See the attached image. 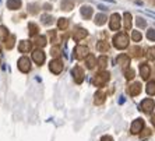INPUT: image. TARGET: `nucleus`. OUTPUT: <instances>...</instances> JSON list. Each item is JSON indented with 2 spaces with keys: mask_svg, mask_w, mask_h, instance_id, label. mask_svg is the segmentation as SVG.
I'll list each match as a JSON object with an SVG mask.
<instances>
[{
  "mask_svg": "<svg viewBox=\"0 0 155 141\" xmlns=\"http://www.w3.org/2000/svg\"><path fill=\"white\" fill-rule=\"evenodd\" d=\"M113 45L117 49H124V48L129 46V36L124 32H119L117 35H115L113 38Z\"/></svg>",
  "mask_w": 155,
  "mask_h": 141,
  "instance_id": "f257e3e1",
  "label": "nucleus"
},
{
  "mask_svg": "<svg viewBox=\"0 0 155 141\" xmlns=\"http://www.w3.org/2000/svg\"><path fill=\"white\" fill-rule=\"evenodd\" d=\"M154 108H155V102L152 101L151 98H147V99H144L140 103V109L145 113H151L154 110Z\"/></svg>",
  "mask_w": 155,
  "mask_h": 141,
  "instance_id": "f03ea898",
  "label": "nucleus"
},
{
  "mask_svg": "<svg viewBox=\"0 0 155 141\" xmlns=\"http://www.w3.org/2000/svg\"><path fill=\"white\" fill-rule=\"evenodd\" d=\"M108 81H109V73H106V71H102V73H99V74H97L94 78V84L98 85V87L105 85Z\"/></svg>",
  "mask_w": 155,
  "mask_h": 141,
  "instance_id": "7ed1b4c3",
  "label": "nucleus"
},
{
  "mask_svg": "<svg viewBox=\"0 0 155 141\" xmlns=\"http://www.w3.org/2000/svg\"><path fill=\"white\" fill-rule=\"evenodd\" d=\"M18 69L22 73H28L31 70V63H29L28 57H21L18 60Z\"/></svg>",
  "mask_w": 155,
  "mask_h": 141,
  "instance_id": "20e7f679",
  "label": "nucleus"
},
{
  "mask_svg": "<svg viewBox=\"0 0 155 141\" xmlns=\"http://www.w3.org/2000/svg\"><path fill=\"white\" fill-rule=\"evenodd\" d=\"M49 69H51V71L53 73V74H60L61 70H63V63H61L59 59L52 60L51 64H49Z\"/></svg>",
  "mask_w": 155,
  "mask_h": 141,
  "instance_id": "39448f33",
  "label": "nucleus"
},
{
  "mask_svg": "<svg viewBox=\"0 0 155 141\" xmlns=\"http://www.w3.org/2000/svg\"><path fill=\"white\" fill-rule=\"evenodd\" d=\"M74 53H76V57L78 59V60H81V59H85L87 56L90 54V53H88V48L83 46V45H78V46L76 48Z\"/></svg>",
  "mask_w": 155,
  "mask_h": 141,
  "instance_id": "423d86ee",
  "label": "nucleus"
},
{
  "mask_svg": "<svg viewBox=\"0 0 155 141\" xmlns=\"http://www.w3.org/2000/svg\"><path fill=\"white\" fill-rule=\"evenodd\" d=\"M32 59H34V62H35L36 64L42 66L43 62H45V53H43L41 49H36V51L32 52Z\"/></svg>",
  "mask_w": 155,
  "mask_h": 141,
  "instance_id": "0eeeda50",
  "label": "nucleus"
},
{
  "mask_svg": "<svg viewBox=\"0 0 155 141\" xmlns=\"http://www.w3.org/2000/svg\"><path fill=\"white\" fill-rule=\"evenodd\" d=\"M73 77H74V80H76L77 84H81L84 80V71L81 67H78V66H76L74 69H73Z\"/></svg>",
  "mask_w": 155,
  "mask_h": 141,
  "instance_id": "6e6552de",
  "label": "nucleus"
},
{
  "mask_svg": "<svg viewBox=\"0 0 155 141\" xmlns=\"http://www.w3.org/2000/svg\"><path fill=\"white\" fill-rule=\"evenodd\" d=\"M144 127V120L143 119H136L131 123V133L133 134H138Z\"/></svg>",
  "mask_w": 155,
  "mask_h": 141,
  "instance_id": "1a4fd4ad",
  "label": "nucleus"
},
{
  "mask_svg": "<svg viewBox=\"0 0 155 141\" xmlns=\"http://www.w3.org/2000/svg\"><path fill=\"white\" fill-rule=\"evenodd\" d=\"M109 27L112 31H117L120 28V15L119 14H113L110 17V22H109Z\"/></svg>",
  "mask_w": 155,
  "mask_h": 141,
  "instance_id": "9d476101",
  "label": "nucleus"
},
{
  "mask_svg": "<svg viewBox=\"0 0 155 141\" xmlns=\"http://www.w3.org/2000/svg\"><path fill=\"white\" fill-rule=\"evenodd\" d=\"M140 92H141V84L140 83H134L129 87V94L131 95V97H137Z\"/></svg>",
  "mask_w": 155,
  "mask_h": 141,
  "instance_id": "9b49d317",
  "label": "nucleus"
},
{
  "mask_svg": "<svg viewBox=\"0 0 155 141\" xmlns=\"http://www.w3.org/2000/svg\"><path fill=\"white\" fill-rule=\"evenodd\" d=\"M87 35H88V32H87L84 28H77L76 31H74V34H73V38L76 41H81V39H84Z\"/></svg>",
  "mask_w": 155,
  "mask_h": 141,
  "instance_id": "f8f14e48",
  "label": "nucleus"
},
{
  "mask_svg": "<svg viewBox=\"0 0 155 141\" xmlns=\"http://www.w3.org/2000/svg\"><path fill=\"white\" fill-rule=\"evenodd\" d=\"M31 42L29 41H21L20 44H18V51L22 52V53H27V52L31 51Z\"/></svg>",
  "mask_w": 155,
  "mask_h": 141,
  "instance_id": "ddd939ff",
  "label": "nucleus"
},
{
  "mask_svg": "<svg viewBox=\"0 0 155 141\" xmlns=\"http://www.w3.org/2000/svg\"><path fill=\"white\" fill-rule=\"evenodd\" d=\"M140 73H141V78L143 80H147L151 74V69L148 64H141L140 66Z\"/></svg>",
  "mask_w": 155,
  "mask_h": 141,
  "instance_id": "4468645a",
  "label": "nucleus"
},
{
  "mask_svg": "<svg viewBox=\"0 0 155 141\" xmlns=\"http://www.w3.org/2000/svg\"><path fill=\"white\" fill-rule=\"evenodd\" d=\"M7 7L10 10H17L21 7V0H7Z\"/></svg>",
  "mask_w": 155,
  "mask_h": 141,
  "instance_id": "2eb2a0df",
  "label": "nucleus"
},
{
  "mask_svg": "<svg viewBox=\"0 0 155 141\" xmlns=\"http://www.w3.org/2000/svg\"><path fill=\"white\" fill-rule=\"evenodd\" d=\"M81 14H83L84 18H91V15H92V7H90V6H83V7H81Z\"/></svg>",
  "mask_w": 155,
  "mask_h": 141,
  "instance_id": "dca6fc26",
  "label": "nucleus"
},
{
  "mask_svg": "<svg viewBox=\"0 0 155 141\" xmlns=\"http://www.w3.org/2000/svg\"><path fill=\"white\" fill-rule=\"evenodd\" d=\"M95 64H97L95 56L94 54H88V56H87V67H88V69H94Z\"/></svg>",
  "mask_w": 155,
  "mask_h": 141,
  "instance_id": "f3484780",
  "label": "nucleus"
},
{
  "mask_svg": "<svg viewBox=\"0 0 155 141\" xmlns=\"http://www.w3.org/2000/svg\"><path fill=\"white\" fill-rule=\"evenodd\" d=\"M97 49L99 52H108L109 44H108V42H105V41H99V42L97 44Z\"/></svg>",
  "mask_w": 155,
  "mask_h": 141,
  "instance_id": "a211bd4d",
  "label": "nucleus"
},
{
  "mask_svg": "<svg viewBox=\"0 0 155 141\" xmlns=\"http://www.w3.org/2000/svg\"><path fill=\"white\" fill-rule=\"evenodd\" d=\"M106 20H108V17L105 14H97V17H95V24H97V25H104L105 22H106Z\"/></svg>",
  "mask_w": 155,
  "mask_h": 141,
  "instance_id": "6ab92c4d",
  "label": "nucleus"
},
{
  "mask_svg": "<svg viewBox=\"0 0 155 141\" xmlns=\"http://www.w3.org/2000/svg\"><path fill=\"white\" fill-rule=\"evenodd\" d=\"M41 21H42V24H45V25H51V24H53V17L52 15H48V14H43L42 17H41Z\"/></svg>",
  "mask_w": 155,
  "mask_h": 141,
  "instance_id": "aec40b11",
  "label": "nucleus"
},
{
  "mask_svg": "<svg viewBox=\"0 0 155 141\" xmlns=\"http://www.w3.org/2000/svg\"><path fill=\"white\" fill-rule=\"evenodd\" d=\"M73 7H74V0H63V2H61V8L71 10Z\"/></svg>",
  "mask_w": 155,
  "mask_h": 141,
  "instance_id": "412c9836",
  "label": "nucleus"
},
{
  "mask_svg": "<svg viewBox=\"0 0 155 141\" xmlns=\"http://www.w3.org/2000/svg\"><path fill=\"white\" fill-rule=\"evenodd\" d=\"M104 101H105V94L102 91H98L97 94H95V103H97V105H101Z\"/></svg>",
  "mask_w": 155,
  "mask_h": 141,
  "instance_id": "4be33fe9",
  "label": "nucleus"
},
{
  "mask_svg": "<svg viewBox=\"0 0 155 141\" xmlns=\"http://www.w3.org/2000/svg\"><path fill=\"white\" fill-rule=\"evenodd\" d=\"M117 63H120V64H123V66H127L130 63V57L127 54H120L119 57H117Z\"/></svg>",
  "mask_w": 155,
  "mask_h": 141,
  "instance_id": "5701e85b",
  "label": "nucleus"
},
{
  "mask_svg": "<svg viewBox=\"0 0 155 141\" xmlns=\"http://www.w3.org/2000/svg\"><path fill=\"white\" fill-rule=\"evenodd\" d=\"M124 28L126 29L131 28V14L130 13H124Z\"/></svg>",
  "mask_w": 155,
  "mask_h": 141,
  "instance_id": "b1692460",
  "label": "nucleus"
},
{
  "mask_svg": "<svg viewBox=\"0 0 155 141\" xmlns=\"http://www.w3.org/2000/svg\"><path fill=\"white\" fill-rule=\"evenodd\" d=\"M147 94L148 95H155V81H150L147 84Z\"/></svg>",
  "mask_w": 155,
  "mask_h": 141,
  "instance_id": "393cba45",
  "label": "nucleus"
},
{
  "mask_svg": "<svg viewBox=\"0 0 155 141\" xmlns=\"http://www.w3.org/2000/svg\"><path fill=\"white\" fill-rule=\"evenodd\" d=\"M28 28H29V36H35L36 34H38V25H36V24L31 22L28 25Z\"/></svg>",
  "mask_w": 155,
  "mask_h": 141,
  "instance_id": "a878e982",
  "label": "nucleus"
},
{
  "mask_svg": "<svg viewBox=\"0 0 155 141\" xmlns=\"http://www.w3.org/2000/svg\"><path fill=\"white\" fill-rule=\"evenodd\" d=\"M58 27L59 29H66L67 27H69V21H67V18H60L58 22Z\"/></svg>",
  "mask_w": 155,
  "mask_h": 141,
  "instance_id": "bb28decb",
  "label": "nucleus"
},
{
  "mask_svg": "<svg viewBox=\"0 0 155 141\" xmlns=\"http://www.w3.org/2000/svg\"><path fill=\"white\" fill-rule=\"evenodd\" d=\"M108 64V57L106 56H101V57L98 59V66L101 67V69H105Z\"/></svg>",
  "mask_w": 155,
  "mask_h": 141,
  "instance_id": "cd10ccee",
  "label": "nucleus"
},
{
  "mask_svg": "<svg viewBox=\"0 0 155 141\" xmlns=\"http://www.w3.org/2000/svg\"><path fill=\"white\" fill-rule=\"evenodd\" d=\"M8 36V31L4 27H0V41H6Z\"/></svg>",
  "mask_w": 155,
  "mask_h": 141,
  "instance_id": "c85d7f7f",
  "label": "nucleus"
},
{
  "mask_svg": "<svg viewBox=\"0 0 155 141\" xmlns=\"http://www.w3.org/2000/svg\"><path fill=\"white\" fill-rule=\"evenodd\" d=\"M147 57L150 60H155V46L154 48H150L147 51Z\"/></svg>",
  "mask_w": 155,
  "mask_h": 141,
  "instance_id": "c756f323",
  "label": "nucleus"
},
{
  "mask_svg": "<svg viewBox=\"0 0 155 141\" xmlns=\"http://www.w3.org/2000/svg\"><path fill=\"white\" fill-rule=\"evenodd\" d=\"M124 76H126L127 80H133L134 78V70L126 69V70H124Z\"/></svg>",
  "mask_w": 155,
  "mask_h": 141,
  "instance_id": "7c9ffc66",
  "label": "nucleus"
},
{
  "mask_svg": "<svg viewBox=\"0 0 155 141\" xmlns=\"http://www.w3.org/2000/svg\"><path fill=\"white\" fill-rule=\"evenodd\" d=\"M131 38H133L134 42H140V41H141V34L138 32V31H133V34H131Z\"/></svg>",
  "mask_w": 155,
  "mask_h": 141,
  "instance_id": "2f4dec72",
  "label": "nucleus"
},
{
  "mask_svg": "<svg viewBox=\"0 0 155 141\" xmlns=\"http://www.w3.org/2000/svg\"><path fill=\"white\" fill-rule=\"evenodd\" d=\"M36 45H38V46H41V48H43L45 45H46V38H45V36H39V38H38V41H36Z\"/></svg>",
  "mask_w": 155,
  "mask_h": 141,
  "instance_id": "473e14b6",
  "label": "nucleus"
},
{
  "mask_svg": "<svg viewBox=\"0 0 155 141\" xmlns=\"http://www.w3.org/2000/svg\"><path fill=\"white\" fill-rule=\"evenodd\" d=\"M147 38L150 41H155V29H148L147 31Z\"/></svg>",
  "mask_w": 155,
  "mask_h": 141,
  "instance_id": "72a5a7b5",
  "label": "nucleus"
},
{
  "mask_svg": "<svg viewBox=\"0 0 155 141\" xmlns=\"http://www.w3.org/2000/svg\"><path fill=\"white\" fill-rule=\"evenodd\" d=\"M136 24H137L140 28H145V27H147V22H145L143 18H137V20H136Z\"/></svg>",
  "mask_w": 155,
  "mask_h": 141,
  "instance_id": "f704fd0d",
  "label": "nucleus"
},
{
  "mask_svg": "<svg viewBox=\"0 0 155 141\" xmlns=\"http://www.w3.org/2000/svg\"><path fill=\"white\" fill-rule=\"evenodd\" d=\"M28 10L31 11L32 14H35L36 11H38V6H36V4H32V6H29V7H28Z\"/></svg>",
  "mask_w": 155,
  "mask_h": 141,
  "instance_id": "c9c22d12",
  "label": "nucleus"
},
{
  "mask_svg": "<svg viewBox=\"0 0 155 141\" xmlns=\"http://www.w3.org/2000/svg\"><path fill=\"white\" fill-rule=\"evenodd\" d=\"M51 53H52V56H54V57H58L59 53H60V51H59V48H53Z\"/></svg>",
  "mask_w": 155,
  "mask_h": 141,
  "instance_id": "e433bc0d",
  "label": "nucleus"
},
{
  "mask_svg": "<svg viewBox=\"0 0 155 141\" xmlns=\"http://www.w3.org/2000/svg\"><path fill=\"white\" fill-rule=\"evenodd\" d=\"M13 45H14V36H11L10 38V42H8V45H7V49H11Z\"/></svg>",
  "mask_w": 155,
  "mask_h": 141,
  "instance_id": "4c0bfd02",
  "label": "nucleus"
},
{
  "mask_svg": "<svg viewBox=\"0 0 155 141\" xmlns=\"http://www.w3.org/2000/svg\"><path fill=\"white\" fill-rule=\"evenodd\" d=\"M101 141H113V138L110 137V136H104V137L101 138Z\"/></svg>",
  "mask_w": 155,
  "mask_h": 141,
  "instance_id": "58836bf2",
  "label": "nucleus"
},
{
  "mask_svg": "<svg viewBox=\"0 0 155 141\" xmlns=\"http://www.w3.org/2000/svg\"><path fill=\"white\" fill-rule=\"evenodd\" d=\"M151 120H152V124H154V126H155V115L152 116V119H151Z\"/></svg>",
  "mask_w": 155,
  "mask_h": 141,
  "instance_id": "ea45409f",
  "label": "nucleus"
},
{
  "mask_svg": "<svg viewBox=\"0 0 155 141\" xmlns=\"http://www.w3.org/2000/svg\"><path fill=\"white\" fill-rule=\"evenodd\" d=\"M0 51H2V46H0Z\"/></svg>",
  "mask_w": 155,
  "mask_h": 141,
  "instance_id": "a19ab883",
  "label": "nucleus"
}]
</instances>
